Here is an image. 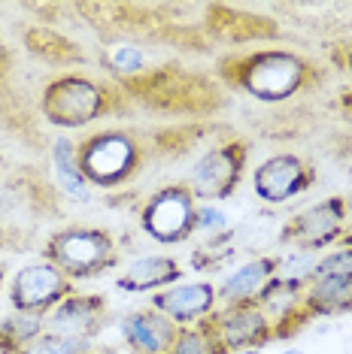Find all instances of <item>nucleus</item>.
I'll return each instance as SVG.
<instances>
[{"instance_id":"obj_30","label":"nucleus","mask_w":352,"mask_h":354,"mask_svg":"<svg viewBox=\"0 0 352 354\" xmlns=\"http://www.w3.org/2000/svg\"><path fill=\"white\" fill-rule=\"evenodd\" d=\"M234 354H261V348H243V351H234Z\"/></svg>"},{"instance_id":"obj_28","label":"nucleus","mask_w":352,"mask_h":354,"mask_svg":"<svg viewBox=\"0 0 352 354\" xmlns=\"http://www.w3.org/2000/svg\"><path fill=\"white\" fill-rule=\"evenodd\" d=\"M340 245H349V248H352V224H349V227H346V233H343Z\"/></svg>"},{"instance_id":"obj_22","label":"nucleus","mask_w":352,"mask_h":354,"mask_svg":"<svg viewBox=\"0 0 352 354\" xmlns=\"http://www.w3.org/2000/svg\"><path fill=\"white\" fill-rule=\"evenodd\" d=\"M170 354H219V348L213 345L210 333L204 327H182L176 333Z\"/></svg>"},{"instance_id":"obj_20","label":"nucleus","mask_w":352,"mask_h":354,"mask_svg":"<svg viewBox=\"0 0 352 354\" xmlns=\"http://www.w3.org/2000/svg\"><path fill=\"white\" fill-rule=\"evenodd\" d=\"M107 67L116 79H137L146 73V52L134 43H118L107 52Z\"/></svg>"},{"instance_id":"obj_29","label":"nucleus","mask_w":352,"mask_h":354,"mask_svg":"<svg viewBox=\"0 0 352 354\" xmlns=\"http://www.w3.org/2000/svg\"><path fill=\"white\" fill-rule=\"evenodd\" d=\"M343 203H346V212H349V221H352V191L346 197H343Z\"/></svg>"},{"instance_id":"obj_13","label":"nucleus","mask_w":352,"mask_h":354,"mask_svg":"<svg viewBox=\"0 0 352 354\" xmlns=\"http://www.w3.org/2000/svg\"><path fill=\"white\" fill-rule=\"evenodd\" d=\"M176 333H179V327L173 321H167L161 312H155L152 306L127 312L118 321V336H122L125 348L131 354H170Z\"/></svg>"},{"instance_id":"obj_4","label":"nucleus","mask_w":352,"mask_h":354,"mask_svg":"<svg viewBox=\"0 0 352 354\" xmlns=\"http://www.w3.org/2000/svg\"><path fill=\"white\" fill-rule=\"evenodd\" d=\"M140 160V140L127 131H118V127H107V131L79 140V167H82L91 188H122L127 179L137 176Z\"/></svg>"},{"instance_id":"obj_7","label":"nucleus","mask_w":352,"mask_h":354,"mask_svg":"<svg viewBox=\"0 0 352 354\" xmlns=\"http://www.w3.org/2000/svg\"><path fill=\"white\" fill-rule=\"evenodd\" d=\"M249 142L246 140H228L219 146L206 149L197 164L188 173V191L197 203H222L228 200L243 182L246 160H249Z\"/></svg>"},{"instance_id":"obj_8","label":"nucleus","mask_w":352,"mask_h":354,"mask_svg":"<svg viewBox=\"0 0 352 354\" xmlns=\"http://www.w3.org/2000/svg\"><path fill=\"white\" fill-rule=\"evenodd\" d=\"M197 327H204L210 333L219 354H234L243 348H264V345L274 342V324H270L267 312L255 300L222 306V309H215Z\"/></svg>"},{"instance_id":"obj_26","label":"nucleus","mask_w":352,"mask_h":354,"mask_svg":"<svg viewBox=\"0 0 352 354\" xmlns=\"http://www.w3.org/2000/svg\"><path fill=\"white\" fill-rule=\"evenodd\" d=\"M6 285H10V281H6V267H3V263H0V297H3Z\"/></svg>"},{"instance_id":"obj_5","label":"nucleus","mask_w":352,"mask_h":354,"mask_svg":"<svg viewBox=\"0 0 352 354\" xmlns=\"http://www.w3.org/2000/svg\"><path fill=\"white\" fill-rule=\"evenodd\" d=\"M346 227H349L346 203H343L340 194H334V197H325L319 203L289 215L285 224L279 227V243L292 245L294 252L322 254L328 248L340 245Z\"/></svg>"},{"instance_id":"obj_33","label":"nucleus","mask_w":352,"mask_h":354,"mask_svg":"<svg viewBox=\"0 0 352 354\" xmlns=\"http://www.w3.org/2000/svg\"><path fill=\"white\" fill-rule=\"evenodd\" d=\"M0 236H3V230H0Z\"/></svg>"},{"instance_id":"obj_25","label":"nucleus","mask_w":352,"mask_h":354,"mask_svg":"<svg viewBox=\"0 0 352 354\" xmlns=\"http://www.w3.org/2000/svg\"><path fill=\"white\" fill-rule=\"evenodd\" d=\"M340 106H343V112H346V115L352 118V91H349V94H346V97H343V100H340Z\"/></svg>"},{"instance_id":"obj_3","label":"nucleus","mask_w":352,"mask_h":354,"mask_svg":"<svg viewBox=\"0 0 352 354\" xmlns=\"http://www.w3.org/2000/svg\"><path fill=\"white\" fill-rule=\"evenodd\" d=\"M43 254L73 285L98 279L118 263V245L113 233L103 227H88V224H70V227L55 230Z\"/></svg>"},{"instance_id":"obj_21","label":"nucleus","mask_w":352,"mask_h":354,"mask_svg":"<svg viewBox=\"0 0 352 354\" xmlns=\"http://www.w3.org/2000/svg\"><path fill=\"white\" fill-rule=\"evenodd\" d=\"M234 224H231L228 209H222V203H197L195 212V233H201L206 239H215L222 233H228Z\"/></svg>"},{"instance_id":"obj_1","label":"nucleus","mask_w":352,"mask_h":354,"mask_svg":"<svg viewBox=\"0 0 352 354\" xmlns=\"http://www.w3.org/2000/svg\"><path fill=\"white\" fill-rule=\"evenodd\" d=\"M222 79L261 103H285L313 79V64L289 49H255L219 64Z\"/></svg>"},{"instance_id":"obj_10","label":"nucleus","mask_w":352,"mask_h":354,"mask_svg":"<svg viewBox=\"0 0 352 354\" xmlns=\"http://www.w3.org/2000/svg\"><path fill=\"white\" fill-rule=\"evenodd\" d=\"M316 182V170L310 167V160L292 151H279V155L264 158L252 170V194L261 203L283 206L294 200L303 191H310V185Z\"/></svg>"},{"instance_id":"obj_18","label":"nucleus","mask_w":352,"mask_h":354,"mask_svg":"<svg viewBox=\"0 0 352 354\" xmlns=\"http://www.w3.org/2000/svg\"><path fill=\"white\" fill-rule=\"evenodd\" d=\"M46 333L43 312H10L0 318V354H21Z\"/></svg>"},{"instance_id":"obj_12","label":"nucleus","mask_w":352,"mask_h":354,"mask_svg":"<svg viewBox=\"0 0 352 354\" xmlns=\"http://www.w3.org/2000/svg\"><path fill=\"white\" fill-rule=\"evenodd\" d=\"M103 318H107V297L73 291L67 300H61L49 315H46V330L61 333V336H73V339L94 342L98 333L103 330Z\"/></svg>"},{"instance_id":"obj_9","label":"nucleus","mask_w":352,"mask_h":354,"mask_svg":"<svg viewBox=\"0 0 352 354\" xmlns=\"http://www.w3.org/2000/svg\"><path fill=\"white\" fill-rule=\"evenodd\" d=\"M73 291L76 285L49 261L15 270L10 285H6V297H10V306L15 312H43V315H49Z\"/></svg>"},{"instance_id":"obj_23","label":"nucleus","mask_w":352,"mask_h":354,"mask_svg":"<svg viewBox=\"0 0 352 354\" xmlns=\"http://www.w3.org/2000/svg\"><path fill=\"white\" fill-rule=\"evenodd\" d=\"M328 272L352 276V248L349 245H334V248H328V252L319 254V263H316L313 276H328Z\"/></svg>"},{"instance_id":"obj_24","label":"nucleus","mask_w":352,"mask_h":354,"mask_svg":"<svg viewBox=\"0 0 352 354\" xmlns=\"http://www.w3.org/2000/svg\"><path fill=\"white\" fill-rule=\"evenodd\" d=\"M343 67H346V73L352 76V46H349L346 52H343Z\"/></svg>"},{"instance_id":"obj_6","label":"nucleus","mask_w":352,"mask_h":354,"mask_svg":"<svg viewBox=\"0 0 352 354\" xmlns=\"http://www.w3.org/2000/svg\"><path fill=\"white\" fill-rule=\"evenodd\" d=\"M195 212L197 200L186 182L164 185L152 191L146 203L140 206V227L152 243L179 245L195 236Z\"/></svg>"},{"instance_id":"obj_2","label":"nucleus","mask_w":352,"mask_h":354,"mask_svg":"<svg viewBox=\"0 0 352 354\" xmlns=\"http://www.w3.org/2000/svg\"><path fill=\"white\" fill-rule=\"evenodd\" d=\"M118 94L109 85L82 73H61L46 82L39 94V112L52 127L79 131L94 124L98 118L116 112Z\"/></svg>"},{"instance_id":"obj_11","label":"nucleus","mask_w":352,"mask_h":354,"mask_svg":"<svg viewBox=\"0 0 352 354\" xmlns=\"http://www.w3.org/2000/svg\"><path fill=\"white\" fill-rule=\"evenodd\" d=\"M152 309L161 312L167 321H173L176 327H197L206 321L219 306V294H215L213 281H176V285L164 288V291L152 294Z\"/></svg>"},{"instance_id":"obj_16","label":"nucleus","mask_w":352,"mask_h":354,"mask_svg":"<svg viewBox=\"0 0 352 354\" xmlns=\"http://www.w3.org/2000/svg\"><path fill=\"white\" fill-rule=\"evenodd\" d=\"M303 309L310 318H331L352 312V276H340V272L313 276L303 288Z\"/></svg>"},{"instance_id":"obj_15","label":"nucleus","mask_w":352,"mask_h":354,"mask_svg":"<svg viewBox=\"0 0 352 354\" xmlns=\"http://www.w3.org/2000/svg\"><path fill=\"white\" fill-rule=\"evenodd\" d=\"M279 272V257L274 254H255L249 261L237 263L234 270L222 279V285H215L222 306H237V303H252L261 294V288L267 285Z\"/></svg>"},{"instance_id":"obj_19","label":"nucleus","mask_w":352,"mask_h":354,"mask_svg":"<svg viewBox=\"0 0 352 354\" xmlns=\"http://www.w3.org/2000/svg\"><path fill=\"white\" fill-rule=\"evenodd\" d=\"M25 43L37 58L55 64V67H70V64H82V52L76 49L70 39L55 34L49 28H30L25 30Z\"/></svg>"},{"instance_id":"obj_27","label":"nucleus","mask_w":352,"mask_h":354,"mask_svg":"<svg viewBox=\"0 0 352 354\" xmlns=\"http://www.w3.org/2000/svg\"><path fill=\"white\" fill-rule=\"evenodd\" d=\"M3 76H6V52H3V46H0V82H3Z\"/></svg>"},{"instance_id":"obj_31","label":"nucleus","mask_w":352,"mask_h":354,"mask_svg":"<svg viewBox=\"0 0 352 354\" xmlns=\"http://www.w3.org/2000/svg\"><path fill=\"white\" fill-rule=\"evenodd\" d=\"M279 354H303L301 348H285V351H279Z\"/></svg>"},{"instance_id":"obj_17","label":"nucleus","mask_w":352,"mask_h":354,"mask_svg":"<svg viewBox=\"0 0 352 354\" xmlns=\"http://www.w3.org/2000/svg\"><path fill=\"white\" fill-rule=\"evenodd\" d=\"M49 160H52V179L61 188V194L79 200V203H91V185H88L82 167H79V142L70 140V136H55Z\"/></svg>"},{"instance_id":"obj_14","label":"nucleus","mask_w":352,"mask_h":354,"mask_svg":"<svg viewBox=\"0 0 352 354\" xmlns=\"http://www.w3.org/2000/svg\"><path fill=\"white\" fill-rule=\"evenodd\" d=\"M182 281V263L173 254H140L125 263L116 288L125 294H155Z\"/></svg>"},{"instance_id":"obj_32","label":"nucleus","mask_w":352,"mask_h":354,"mask_svg":"<svg viewBox=\"0 0 352 354\" xmlns=\"http://www.w3.org/2000/svg\"><path fill=\"white\" fill-rule=\"evenodd\" d=\"M85 354H94V351H85Z\"/></svg>"}]
</instances>
